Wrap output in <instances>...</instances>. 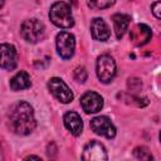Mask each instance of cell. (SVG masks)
<instances>
[{"mask_svg":"<svg viewBox=\"0 0 161 161\" xmlns=\"http://www.w3.org/2000/svg\"><path fill=\"white\" fill-rule=\"evenodd\" d=\"M91 33L93 39L98 40V42H106L108 40L111 31L108 25L106 24V21L101 18H94L91 23Z\"/></svg>","mask_w":161,"mask_h":161,"instance_id":"cell-11","label":"cell"},{"mask_svg":"<svg viewBox=\"0 0 161 161\" xmlns=\"http://www.w3.org/2000/svg\"><path fill=\"white\" fill-rule=\"evenodd\" d=\"M48 88L50 91V93L62 103H69L73 99V92L70 91V88L64 83V80H62L60 78L53 77L49 79L48 82Z\"/></svg>","mask_w":161,"mask_h":161,"instance_id":"cell-6","label":"cell"},{"mask_svg":"<svg viewBox=\"0 0 161 161\" xmlns=\"http://www.w3.org/2000/svg\"><path fill=\"white\" fill-rule=\"evenodd\" d=\"M80 106L86 113H96L103 107V99L98 93L89 91L80 97Z\"/></svg>","mask_w":161,"mask_h":161,"instance_id":"cell-9","label":"cell"},{"mask_svg":"<svg viewBox=\"0 0 161 161\" xmlns=\"http://www.w3.org/2000/svg\"><path fill=\"white\" fill-rule=\"evenodd\" d=\"M116 75V62L108 55L103 54L97 59V77L102 83H109Z\"/></svg>","mask_w":161,"mask_h":161,"instance_id":"cell-4","label":"cell"},{"mask_svg":"<svg viewBox=\"0 0 161 161\" xmlns=\"http://www.w3.org/2000/svg\"><path fill=\"white\" fill-rule=\"evenodd\" d=\"M20 33H21V36L28 43H33L34 44V43L40 42L44 38V35H45V26L38 19H29V20H25L21 24Z\"/></svg>","mask_w":161,"mask_h":161,"instance_id":"cell-3","label":"cell"},{"mask_svg":"<svg viewBox=\"0 0 161 161\" xmlns=\"http://www.w3.org/2000/svg\"><path fill=\"white\" fill-rule=\"evenodd\" d=\"M55 44H57L58 54L63 59H69L73 57L74 49H75V39L73 34L68 31H60L57 35Z\"/></svg>","mask_w":161,"mask_h":161,"instance_id":"cell-5","label":"cell"},{"mask_svg":"<svg viewBox=\"0 0 161 161\" xmlns=\"http://www.w3.org/2000/svg\"><path fill=\"white\" fill-rule=\"evenodd\" d=\"M1 52V68L6 70H13L18 64V54L11 44L3 43L0 45Z\"/></svg>","mask_w":161,"mask_h":161,"instance_id":"cell-10","label":"cell"},{"mask_svg":"<svg viewBox=\"0 0 161 161\" xmlns=\"http://www.w3.org/2000/svg\"><path fill=\"white\" fill-rule=\"evenodd\" d=\"M9 127L16 135H29L34 131L36 121L34 117L33 107L24 101L16 102L9 111Z\"/></svg>","mask_w":161,"mask_h":161,"instance_id":"cell-1","label":"cell"},{"mask_svg":"<svg viewBox=\"0 0 161 161\" xmlns=\"http://www.w3.org/2000/svg\"><path fill=\"white\" fill-rule=\"evenodd\" d=\"M91 128L94 133L107 138H113L116 136V127L107 116H98L91 119Z\"/></svg>","mask_w":161,"mask_h":161,"instance_id":"cell-7","label":"cell"},{"mask_svg":"<svg viewBox=\"0 0 161 161\" xmlns=\"http://www.w3.org/2000/svg\"><path fill=\"white\" fill-rule=\"evenodd\" d=\"M158 137H160V142H161V131H160V135H158Z\"/></svg>","mask_w":161,"mask_h":161,"instance_id":"cell-21","label":"cell"},{"mask_svg":"<svg viewBox=\"0 0 161 161\" xmlns=\"http://www.w3.org/2000/svg\"><path fill=\"white\" fill-rule=\"evenodd\" d=\"M64 126L70 131L72 135L74 136H79L83 131V121L80 118V116L77 113V112H68L64 114Z\"/></svg>","mask_w":161,"mask_h":161,"instance_id":"cell-13","label":"cell"},{"mask_svg":"<svg viewBox=\"0 0 161 161\" xmlns=\"http://www.w3.org/2000/svg\"><path fill=\"white\" fill-rule=\"evenodd\" d=\"M73 77H74V79H75L77 82H79V83H84V82L87 80L88 73H87V70H86L84 67H77V68L74 69Z\"/></svg>","mask_w":161,"mask_h":161,"instance_id":"cell-18","label":"cell"},{"mask_svg":"<svg viewBox=\"0 0 161 161\" xmlns=\"http://www.w3.org/2000/svg\"><path fill=\"white\" fill-rule=\"evenodd\" d=\"M49 18L54 25L63 28V29H67L74 25L72 9L64 1H57L52 5L50 11H49Z\"/></svg>","mask_w":161,"mask_h":161,"instance_id":"cell-2","label":"cell"},{"mask_svg":"<svg viewBox=\"0 0 161 161\" xmlns=\"http://www.w3.org/2000/svg\"><path fill=\"white\" fill-rule=\"evenodd\" d=\"M112 20H113V28H114V33H116V36L117 39H121L126 30L128 29V25H130V20L131 18L126 14H114L112 16Z\"/></svg>","mask_w":161,"mask_h":161,"instance_id":"cell-14","label":"cell"},{"mask_svg":"<svg viewBox=\"0 0 161 161\" xmlns=\"http://www.w3.org/2000/svg\"><path fill=\"white\" fill-rule=\"evenodd\" d=\"M31 84L30 82V75L24 72V70H20L10 80V88L13 91H21V89H26L29 88Z\"/></svg>","mask_w":161,"mask_h":161,"instance_id":"cell-15","label":"cell"},{"mask_svg":"<svg viewBox=\"0 0 161 161\" xmlns=\"http://www.w3.org/2000/svg\"><path fill=\"white\" fill-rule=\"evenodd\" d=\"M30 158H34V160H40V157H39V156H26V157H25V160H30Z\"/></svg>","mask_w":161,"mask_h":161,"instance_id":"cell-20","label":"cell"},{"mask_svg":"<svg viewBox=\"0 0 161 161\" xmlns=\"http://www.w3.org/2000/svg\"><path fill=\"white\" fill-rule=\"evenodd\" d=\"M82 158L87 161H104L108 158V156L104 146L101 142L93 140L86 145L82 153Z\"/></svg>","mask_w":161,"mask_h":161,"instance_id":"cell-8","label":"cell"},{"mask_svg":"<svg viewBox=\"0 0 161 161\" xmlns=\"http://www.w3.org/2000/svg\"><path fill=\"white\" fill-rule=\"evenodd\" d=\"M151 29L145 24H137L130 33V38L135 45H143L151 39Z\"/></svg>","mask_w":161,"mask_h":161,"instance_id":"cell-12","label":"cell"},{"mask_svg":"<svg viewBox=\"0 0 161 161\" xmlns=\"http://www.w3.org/2000/svg\"><path fill=\"white\" fill-rule=\"evenodd\" d=\"M151 11L157 19H161V1H155L151 5Z\"/></svg>","mask_w":161,"mask_h":161,"instance_id":"cell-19","label":"cell"},{"mask_svg":"<svg viewBox=\"0 0 161 161\" xmlns=\"http://www.w3.org/2000/svg\"><path fill=\"white\" fill-rule=\"evenodd\" d=\"M133 156L136 158H138V160H152L153 158V156L151 155V152L146 147H143V146L136 147L133 150Z\"/></svg>","mask_w":161,"mask_h":161,"instance_id":"cell-16","label":"cell"},{"mask_svg":"<svg viewBox=\"0 0 161 161\" xmlns=\"http://www.w3.org/2000/svg\"><path fill=\"white\" fill-rule=\"evenodd\" d=\"M116 0H88V5L94 9H106L114 4Z\"/></svg>","mask_w":161,"mask_h":161,"instance_id":"cell-17","label":"cell"}]
</instances>
